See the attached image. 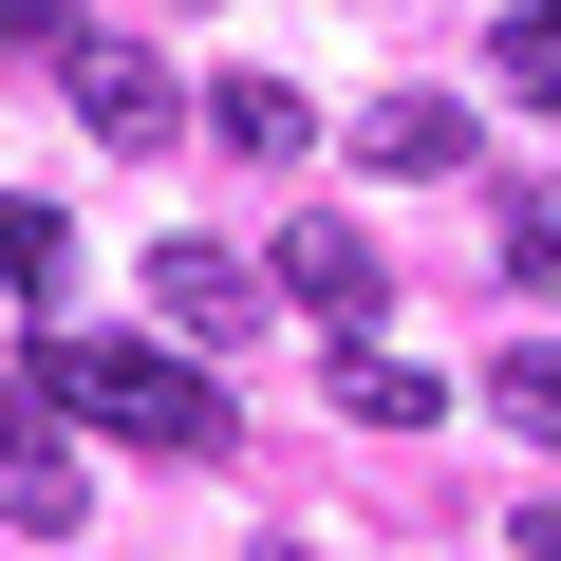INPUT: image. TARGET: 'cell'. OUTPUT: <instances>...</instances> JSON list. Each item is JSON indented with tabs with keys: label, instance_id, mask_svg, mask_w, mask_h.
Returning <instances> with one entry per match:
<instances>
[{
	"label": "cell",
	"instance_id": "30bf717a",
	"mask_svg": "<svg viewBox=\"0 0 561 561\" xmlns=\"http://www.w3.org/2000/svg\"><path fill=\"white\" fill-rule=\"evenodd\" d=\"M57 262H76V225H57V206H0V280H20V300H57Z\"/></svg>",
	"mask_w": 561,
	"mask_h": 561
},
{
	"label": "cell",
	"instance_id": "9c48e42d",
	"mask_svg": "<svg viewBox=\"0 0 561 561\" xmlns=\"http://www.w3.org/2000/svg\"><path fill=\"white\" fill-rule=\"evenodd\" d=\"M486 57H505V94H524V113H561V0H524Z\"/></svg>",
	"mask_w": 561,
	"mask_h": 561
},
{
	"label": "cell",
	"instance_id": "2e32d148",
	"mask_svg": "<svg viewBox=\"0 0 561 561\" xmlns=\"http://www.w3.org/2000/svg\"><path fill=\"white\" fill-rule=\"evenodd\" d=\"M262 561H319V542H262Z\"/></svg>",
	"mask_w": 561,
	"mask_h": 561
},
{
	"label": "cell",
	"instance_id": "4fadbf2b",
	"mask_svg": "<svg viewBox=\"0 0 561 561\" xmlns=\"http://www.w3.org/2000/svg\"><path fill=\"white\" fill-rule=\"evenodd\" d=\"M0 38H38V57H57V38H76V0H0Z\"/></svg>",
	"mask_w": 561,
	"mask_h": 561
},
{
	"label": "cell",
	"instance_id": "8992f818",
	"mask_svg": "<svg viewBox=\"0 0 561 561\" xmlns=\"http://www.w3.org/2000/svg\"><path fill=\"white\" fill-rule=\"evenodd\" d=\"M0 524H20V542H76V524H94V468H76L57 431H20V449H0Z\"/></svg>",
	"mask_w": 561,
	"mask_h": 561
},
{
	"label": "cell",
	"instance_id": "5bb4252c",
	"mask_svg": "<svg viewBox=\"0 0 561 561\" xmlns=\"http://www.w3.org/2000/svg\"><path fill=\"white\" fill-rule=\"evenodd\" d=\"M524 561H561V486H542V505H524Z\"/></svg>",
	"mask_w": 561,
	"mask_h": 561
},
{
	"label": "cell",
	"instance_id": "52a82bcc",
	"mask_svg": "<svg viewBox=\"0 0 561 561\" xmlns=\"http://www.w3.org/2000/svg\"><path fill=\"white\" fill-rule=\"evenodd\" d=\"M206 131H225L243 169H300V150H319V113H300V76H225V94H206Z\"/></svg>",
	"mask_w": 561,
	"mask_h": 561
},
{
	"label": "cell",
	"instance_id": "8fae6325",
	"mask_svg": "<svg viewBox=\"0 0 561 561\" xmlns=\"http://www.w3.org/2000/svg\"><path fill=\"white\" fill-rule=\"evenodd\" d=\"M486 393H505V431H542V449H561V337H524V356H505Z\"/></svg>",
	"mask_w": 561,
	"mask_h": 561
},
{
	"label": "cell",
	"instance_id": "277c9868",
	"mask_svg": "<svg viewBox=\"0 0 561 561\" xmlns=\"http://www.w3.org/2000/svg\"><path fill=\"white\" fill-rule=\"evenodd\" d=\"M262 280H280V300H300V319H337V337H356V319L393 300V280H375V243H356V225H280V262H262Z\"/></svg>",
	"mask_w": 561,
	"mask_h": 561
},
{
	"label": "cell",
	"instance_id": "7c38bea8",
	"mask_svg": "<svg viewBox=\"0 0 561 561\" xmlns=\"http://www.w3.org/2000/svg\"><path fill=\"white\" fill-rule=\"evenodd\" d=\"M505 280H542V300H561V206H505Z\"/></svg>",
	"mask_w": 561,
	"mask_h": 561
},
{
	"label": "cell",
	"instance_id": "7a4b0ae2",
	"mask_svg": "<svg viewBox=\"0 0 561 561\" xmlns=\"http://www.w3.org/2000/svg\"><path fill=\"white\" fill-rule=\"evenodd\" d=\"M57 76H76V131H94V150H169V131H187V94H169L150 38H57Z\"/></svg>",
	"mask_w": 561,
	"mask_h": 561
},
{
	"label": "cell",
	"instance_id": "9a60e30c",
	"mask_svg": "<svg viewBox=\"0 0 561 561\" xmlns=\"http://www.w3.org/2000/svg\"><path fill=\"white\" fill-rule=\"evenodd\" d=\"M20 431H38V412H20V393H0V449H20Z\"/></svg>",
	"mask_w": 561,
	"mask_h": 561
},
{
	"label": "cell",
	"instance_id": "ba28073f",
	"mask_svg": "<svg viewBox=\"0 0 561 561\" xmlns=\"http://www.w3.org/2000/svg\"><path fill=\"white\" fill-rule=\"evenodd\" d=\"M337 412H356V431H431L449 375H412V356H337Z\"/></svg>",
	"mask_w": 561,
	"mask_h": 561
},
{
	"label": "cell",
	"instance_id": "6da1fadb",
	"mask_svg": "<svg viewBox=\"0 0 561 561\" xmlns=\"http://www.w3.org/2000/svg\"><path fill=\"white\" fill-rule=\"evenodd\" d=\"M20 375H38L57 412H94L113 449H187V468L225 449V375H206L187 337H38Z\"/></svg>",
	"mask_w": 561,
	"mask_h": 561
},
{
	"label": "cell",
	"instance_id": "5b68a950",
	"mask_svg": "<svg viewBox=\"0 0 561 561\" xmlns=\"http://www.w3.org/2000/svg\"><path fill=\"white\" fill-rule=\"evenodd\" d=\"M356 150H375L393 187H431V169L468 187V94H375V113H356Z\"/></svg>",
	"mask_w": 561,
	"mask_h": 561
},
{
	"label": "cell",
	"instance_id": "3957f363",
	"mask_svg": "<svg viewBox=\"0 0 561 561\" xmlns=\"http://www.w3.org/2000/svg\"><path fill=\"white\" fill-rule=\"evenodd\" d=\"M262 300H280L262 262H225V243H150V319H169L187 356H225V337H262Z\"/></svg>",
	"mask_w": 561,
	"mask_h": 561
}]
</instances>
